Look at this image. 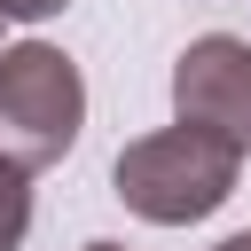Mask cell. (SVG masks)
I'll return each instance as SVG.
<instances>
[{
  "label": "cell",
  "mask_w": 251,
  "mask_h": 251,
  "mask_svg": "<svg viewBox=\"0 0 251 251\" xmlns=\"http://www.w3.org/2000/svg\"><path fill=\"white\" fill-rule=\"evenodd\" d=\"M212 251H251V235H227V243H212Z\"/></svg>",
  "instance_id": "8992f818"
},
{
  "label": "cell",
  "mask_w": 251,
  "mask_h": 251,
  "mask_svg": "<svg viewBox=\"0 0 251 251\" xmlns=\"http://www.w3.org/2000/svg\"><path fill=\"white\" fill-rule=\"evenodd\" d=\"M24 235H31V173L0 157V251H16Z\"/></svg>",
  "instance_id": "277c9868"
},
{
  "label": "cell",
  "mask_w": 251,
  "mask_h": 251,
  "mask_svg": "<svg viewBox=\"0 0 251 251\" xmlns=\"http://www.w3.org/2000/svg\"><path fill=\"white\" fill-rule=\"evenodd\" d=\"M71 0H0V24H47V16H63Z\"/></svg>",
  "instance_id": "5b68a950"
},
{
  "label": "cell",
  "mask_w": 251,
  "mask_h": 251,
  "mask_svg": "<svg viewBox=\"0 0 251 251\" xmlns=\"http://www.w3.org/2000/svg\"><path fill=\"white\" fill-rule=\"evenodd\" d=\"M86 126V78L63 47L24 39L0 55V157H16L24 173L63 165L71 141Z\"/></svg>",
  "instance_id": "7a4b0ae2"
},
{
  "label": "cell",
  "mask_w": 251,
  "mask_h": 251,
  "mask_svg": "<svg viewBox=\"0 0 251 251\" xmlns=\"http://www.w3.org/2000/svg\"><path fill=\"white\" fill-rule=\"evenodd\" d=\"M86 251H126V243H86Z\"/></svg>",
  "instance_id": "52a82bcc"
},
{
  "label": "cell",
  "mask_w": 251,
  "mask_h": 251,
  "mask_svg": "<svg viewBox=\"0 0 251 251\" xmlns=\"http://www.w3.org/2000/svg\"><path fill=\"white\" fill-rule=\"evenodd\" d=\"M235 173L243 157L204 133V126H165V133H141L118 149L110 165V188L126 196V212H141L149 227H188V220H212L227 196H235Z\"/></svg>",
  "instance_id": "6da1fadb"
},
{
  "label": "cell",
  "mask_w": 251,
  "mask_h": 251,
  "mask_svg": "<svg viewBox=\"0 0 251 251\" xmlns=\"http://www.w3.org/2000/svg\"><path fill=\"white\" fill-rule=\"evenodd\" d=\"M173 110H180V126H204L235 157H251V47L235 31L188 39L173 63Z\"/></svg>",
  "instance_id": "3957f363"
}]
</instances>
